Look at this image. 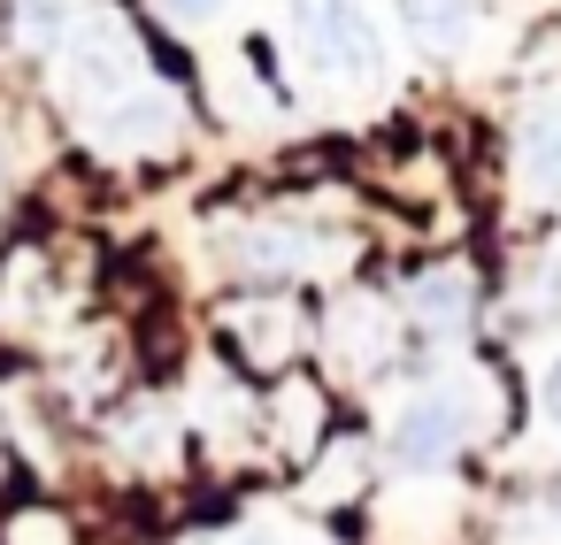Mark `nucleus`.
I'll list each match as a JSON object with an SVG mask.
<instances>
[{"label":"nucleus","mask_w":561,"mask_h":545,"mask_svg":"<svg viewBox=\"0 0 561 545\" xmlns=\"http://www.w3.org/2000/svg\"><path fill=\"white\" fill-rule=\"evenodd\" d=\"M515 177L530 200H561V101H538L515 131Z\"/></svg>","instance_id":"nucleus-3"},{"label":"nucleus","mask_w":561,"mask_h":545,"mask_svg":"<svg viewBox=\"0 0 561 545\" xmlns=\"http://www.w3.org/2000/svg\"><path fill=\"white\" fill-rule=\"evenodd\" d=\"M408 308H415V315H423L431 331H461L477 300H469V277H461V269H431V277H415Z\"/></svg>","instance_id":"nucleus-4"},{"label":"nucleus","mask_w":561,"mask_h":545,"mask_svg":"<svg viewBox=\"0 0 561 545\" xmlns=\"http://www.w3.org/2000/svg\"><path fill=\"white\" fill-rule=\"evenodd\" d=\"M293 39H300L293 55L308 78H362L369 70V24L354 9H308L293 24Z\"/></svg>","instance_id":"nucleus-2"},{"label":"nucleus","mask_w":561,"mask_h":545,"mask_svg":"<svg viewBox=\"0 0 561 545\" xmlns=\"http://www.w3.org/2000/svg\"><path fill=\"white\" fill-rule=\"evenodd\" d=\"M400 24H408L415 39H438V55H446L454 39H469V32H477V16H469V9H400Z\"/></svg>","instance_id":"nucleus-5"},{"label":"nucleus","mask_w":561,"mask_h":545,"mask_svg":"<svg viewBox=\"0 0 561 545\" xmlns=\"http://www.w3.org/2000/svg\"><path fill=\"white\" fill-rule=\"evenodd\" d=\"M461 438H469V392H461V384H431V392H415V399L400 407V422H392V461H400V468H446V461L461 453Z\"/></svg>","instance_id":"nucleus-1"},{"label":"nucleus","mask_w":561,"mask_h":545,"mask_svg":"<svg viewBox=\"0 0 561 545\" xmlns=\"http://www.w3.org/2000/svg\"><path fill=\"white\" fill-rule=\"evenodd\" d=\"M546 415H553V422H561V361H553V369H546Z\"/></svg>","instance_id":"nucleus-6"}]
</instances>
